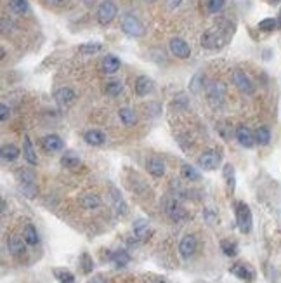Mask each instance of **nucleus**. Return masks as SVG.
I'll use <instances>...</instances> for the list:
<instances>
[{
    "mask_svg": "<svg viewBox=\"0 0 281 283\" xmlns=\"http://www.w3.org/2000/svg\"><path fill=\"white\" fill-rule=\"evenodd\" d=\"M224 5H226V0H208L207 2V7L212 14L220 13V11L224 9Z\"/></svg>",
    "mask_w": 281,
    "mask_h": 283,
    "instance_id": "obj_39",
    "label": "nucleus"
},
{
    "mask_svg": "<svg viewBox=\"0 0 281 283\" xmlns=\"http://www.w3.org/2000/svg\"><path fill=\"white\" fill-rule=\"evenodd\" d=\"M144 2H156V0H144Z\"/></svg>",
    "mask_w": 281,
    "mask_h": 283,
    "instance_id": "obj_46",
    "label": "nucleus"
},
{
    "mask_svg": "<svg viewBox=\"0 0 281 283\" xmlns=\"http://www.w3.org/2000/svg\"><path fill=\"white\" fill-rule=\"evenodd\" d=\"M196 245H198L196 238H194L193 235H186V236L181 240V243H179V252H181V255L184 259H189L191 255L196 252Z\"/></svg>",
    "mask_w": 281,
    "mask_h": 283,
    "instance_id": "obj_12",
    "label": "nucleus"
},
{
    "mask_svg": "<svg viewBox=\"0 0 281 283\" xmlns=\"http://www.w3.org/2000/svg\"><path fill=\"white\" fill-rule=\"evenodd\" d=\"M220 249H222V252L228 257H234L236 254H238V245H236L234 242H229V240H222L220 242Z\"/></svg>",
    "mask_w": 281,
    "mask_h": 283,
    "instance_id": "obj_34",
    "label": "nucleus"
},
{
    "mask_svg": "<svg viewBox=\"0 0 281 283\" xmlns=\"http://www.w3.org/2000/svg\"><path fill=\"white\" fill-rule=\"evenodd\" d=\"M122 30H124V33H127L128 37H134V38L142 37L146 31L144 25L136 16H132V14H125L122 17Z\"/></svg>",
    "mask_w": 281,
    "mask_h": 283,
    "instance_id": "obj_3",
    "label": "nucleus"
},
{
    "mask_svg": "<svg viewBox=\"0 0 281 283\" xmlns=\"http://www.w3.org/2000/svg\"><path fill=\"white\" fill-rule=\"evenodd\" d=\"M278 25H280V28H281V17H280V19H278Z\"/></svg>",
    "mask_w": 281,
    "mask_h": 283,
    "instance_id": "obj_45",
    "label": "nucleus"
},
{
    "mask_svg": "<svg viewBox=\"0 0 281 283\" xmlns=\"http://www.w3.org/2000/svg\"><path fill=\"white\" fill-rule=\"evenodd\" d=\"M23 157H25V160L30 165H37L38 163V157H37V153H35V148H33V144H31L30 136H25V139H23Z\"/></svg>",
    "mask_w": 281,
    "mask_h": 283,
    "instance_id": "obj_15",
    "label": "nucleus"
},
{
    "mask_svg": "<svg viewBox=\"0 0 281 283\" xmlns=\"http://www.w3.org/2000/svg\"><path fill=\"white\" fill-rule=\"evenodd\" d=\"M236 139H238V142L243 148H253V144H255V132H252L245 125H240L236 129Z\"/></svg>",
    "mask_w": 281,
    "mask_h": 283,
    "instance_id": "obj_11",
    "label": "nucleus"
},
{
    "mask_svg": "<svg viewBox=\"0 0 281 283\" xmlns=\"http://www.w3.org/2000/svg\"><path fill=\"white\" fill-rule=\"evenodd\" d=\"M26 240L25 238H21L19 235H13V236H9L7 240V247H9V252L13 255H23L26 250Z\"/></svg>",
    "mask_w": 281,
    "mask_h": 283,
    "instance_id": "obj_13",
    "label": "nucleus"
},
{
    "mask_svg": "<svg viewBox=\"0 0 281 283\" xmlns=\"http://www.w3.org/2000/svg\"><path fill=\"white\" fill-rule=\"evenodd\" d=\"M75 91L73 89H70V87H61V89H58V91L54 92V99L58 101L59 104H68V103H71V101L75 99Z\"/></svg>",
    "mask_w": 281,
    "mask_h": 283,
    "instance_id": "obj_20",
    "label": "nucleus"
},
{
    "mask_svg": "<svg viewBox=\"0 0 281 283\" xmlns=\"http://www.w3.org/2000/svg\"><path fill=\"white\" fill-rule=\"evenodd\" d=\"M181 175L186 181H198L200 179V172L196 171L193 165H187V163L181 167Z\"/></svg>",
    "mask_w": 281,
    "mask_h": 283,
    "instance_id": "obj_31",
    "label": "nucleus"
},
{
    "mask_svg": "<svg viewBox=\"0 0 281 283\" xmlns=\"http://www.w3.org/2000/svg\"><path fill=\"white\" fill-rule=\"evenodd\" d=\"M61 163H62V167H68V169H75V167L80 165V157L77 153H75V151H66V153L62 155Z\"/></svg>",
    "mask_w": 281,
    "mask_h": 283,
    "instance_id": "obj_25",
    "label": "nucleus"
},
{
    "mask_svg": "<svg viewBox=\"0 0 281 283\" xmlns=\"http://www.w3.org/2000/svg\"><path fill=\"white\" fill-rule=\"evenodd\" d=\"M9 9L14 14H25L28 11V2L26 0H9Z\"/></svg>",
    "mask_w": 281,
    "mask_h": 283,
    "instance_id": "obj_32",
    "label": "nucleus"
},
{
    "mask_svg": "<svg viewBox=\"0 0 281 283\" xmlns=\"http://www.w3.org/2000/svg\"><path fill=\"white\" fill-rule=\"evenodd\" d=\"M89 283H108V282L101 275H97V276H92V280Z\"/></svg>",
    "mask_w": 281,
    "mask_h": 283,
    "instance_id": "obj_43",
    "label": "nucleus"
},
{
    "mask_svg": "<svg viewBox=\"0 0 281 283\" xmlns=\"http://www.w3.org/2000/svg\"><path fill=\"white\" fill-rule=\"evenodd\" d=\"M202 46L205 47V49H219V47H222L224 44H226V38L222 37V31H220L219 28L215 30H208V31H205V33L202 35Z\"/></svg>",
    "mask_w": 281,
    "mask_h": 283,
    "instance_id": "obj_4",
    "label": "nucleus"
},
{
    "mask_svg": "<svg viewBox=\"0 0 281 283\" xmlns=\"http://www.w3.org/2000/svg\"><path fill=\"white\" fill-rule=\"evenodd\" d=\"M118 117H120V122L124 125H134L137 122L136 111L130 108H122L120 111H118Z\"/></svg>",
    "mask_w": 281,
    "mask_h": 283,
    "instance_id": "obj_27",
    "label": "nucleus"
},
{
    "mask_svg": "<svg viewBox=\"0 0 281 283\" xmlns=\"http://www.w3.org/2000/svg\"><path fill=\"white\" fill-rule=\"evenodd\" d=\"M80 263H82V271L85 273V275H89V273H92V267H94V263H92L91 255L85 252V254H82V259H80Z\"/></svg>",
    "mask_w": 281,
    "mask_h": 283,
    "instance_id": "obj_40",
    "label": "nucleus"
},
{
    "mask_svg": "<svg viewBox=\"0 0 281 283\" xmlns=\"http://www.w3.org/2000/svg\"><path fill=\"white\" fill-rule=\"evenodd\" d=\"M104 91H106V94H109V96H118V94H122V91H124V85H122V82H118V80H109V82L104 85Z\"/></svg>",
    "mask_w": 281,
    "mask_h": 283,
    "instance_id": "obj_33",
    "label": "nucleus"
},
{
    "mask_svg": "<svg viewBox=\"0 0 281 283\" xmlns=\"http://www.w3.org/2000/svg\"><path fill=\"white\" fill-rule=\"evenodd\" d=\"M23 238L26 240L28 245H37L38 243V233L35 229L33 224H26L25 229H23Z\"/></svg>",
    "mask_w": 281,
    "mask_h": 283,
    "instance_id": "obj_26",
    "label": "nucleus"
},
{
    "mask_svg": "<svg viewBox=\"0 0 281 283\" xmlns=\"http://www.w3.org/2000/svg\"><path fill=\"white\" fill-rule=\"evenodd\" d=\"M182 0H169V7L170 9H174V7H177L179 4H181Z\"/></svg>",
    "mask_w": 281,
    "mask_h": 283,
    "instance_id": "obj_44",
    "label": "nucleus"
},
{
    "mask_svg": "<svg viewBox=\"0 0 281 283\" xmlns=\"http://www.w3.org/2000/svg\"><path fill=\"white\" fill-rule=\"evenodd\" d=\"M42 148L46 151H52L54 153V151H61L64 148V142L56 134H49L46 138H42Z\"/></svg>",
    "mask_w": 281,
    "mask_h": 283,
    "instance_id": "obj_14",
    "label": "nucleus"
},
{
    "mask_svg": "<svg viewBox=\"0 0 281 283\" xmlns=\"http://www.w3.org/2000/svg\"><path fill=\"white\" fill-rule=\"evenodd\" d=\"M83 141L91 146H101L104 142V134L101 130H87L83 134Z\"/></svg>",
    "mask_w": 281,
    "mask_h": 283,
    "instance_id": "obj_23",
    "label": "nucleus"
},
{
    "mask_svg": "<svg viewBox=\"0 0 281 283\" xmlns=\"http://www.w3.org/2000/svg\"><path fill=\"white\" fill-rule=\"evenodd\" d=\"M233 82H234V85L238 87V91L240 92H243V94H253L252 80L248 79L243 71H240V70L233 71Z\"/></svg>",
    "mask_w": 281,
    "mask_h": 283,
    "instance_id": "obj_10",
    "label": "nucleus"
},
{
    "mask_svg": "<svg viewBox=\"0 0 281 283\" xmlns=\"http://www.w3.org/2000/svg\"><path fill=\"white\" fill-rule=\"evenodd\" d=\"M54 275L59 280V283H75V276L68 269H54Z\"/></svg>",
    "mask_w": 281,
    "mask_h": 283,
    "instance_id": "obj_38",
    "label": "nucleus"
},
{
    "mask_svg": "<svg viewBox=\"0 0 281 283\" xmlns=\"http://www.w3.org/2000/svg\"><path fill=\"white\" fill-rule=\"evenodd\" d=\"M220 163V155L214 150L205 151L203 155H200L198 158V165L202 167L203 171H215Z\"/></svg>",
    "mask_w": 281,
    "mask_h": 283,
    "instance_id": "obj_7",
    "label": "nucleus"
},
{
    "mask_svg": "<svg viewBox=\"0 0 281 283\" xmlns=\"http://www.w3.org/2000/svg\"><path fill=\"white\" fill-rule=\"evenodd\" d=\"M17 179L21 183V191L28 198H33L37 195V184H35V174L30 169H21L17 171Z\"/></svg>",
    "mask_w": 281,
    "mask_h": 283,
    "instance_id": "obj_2",
    "label": "nucleus"
},
{
    "mask_svg": "<svg viewBox=\"0 0 281 283\" xmlns=\"http://www.w3.org/2000/svg\"><path fill=\"white\" fill-rule=\"evenodd\" d=\"M68 0H46V4L52 5V7H62V5L66 4Z\"/></svg>",
    "mask_w": 281,
    "mask_h": 283,
    "instance_id": "obj_42",
    "label": "nucleus"
},
{
    "mask_svg": "<svg viewBox=\"0 0 281 283\" xmlns=\"http://www.w3.org/2000/svg\"><path fill=\"white\" fill-rule=\"evenodd\" d=\"M165 212L169 214V217L172 221H181V219H184L187 216L184 207L175 198H167L165 200Z\"/></svg>",
    "mask_w": 281,
    "mask_h": 283,
    "instance_id": "obj_9",
    "label": "nucleus"
},
{
    "mask_svg": "<svg viewBox=\"0 0 281 283\" xmlns=\"http://www.w3.org/2000/svg\"><path fill=\"white\" fill-rule=\"evenodd\" d=\"M231 273L234 276H238L240 280H245V282H252L253 280V271L243 263H236L234 266L231 267Z\"/></svg>",
    "mask_w": 281,
    "mask_h": 283,
    "instance_id": "obj_17",
    "label": "nucleus"
},
{
    "mask_svg": "<svg viewBox=\"0 0 281 283\" xmlns=\"http://www.w3.org/2000/svg\"><path fill=\"white\" fill-rule=\"evenodd\" d=\"M278 26H280L278 25V19H274V17H265V19H262L259 23V30L261 31H274Z\"/></svg>",
    "mask_w": 281,
    "mask_h": 283,
    "instance_id": "obj_36",
    "label": "nucleus"
},
{
    "mask_svg": "<svg viewBox=\"0 0 281 283\" xmlns=\"http://www.w3.org/2000/svg\"><path fill=\"white\" fill-rule=\"evenodd\" d=\"M9 115H11V110L5 103L0 104V120L2 122H7L9 120Z\"/></svg>",
    "mask_w": 281,
    "mask_h": 283,
    "instance_id": "obj_41",
    "label": "nucleus"
},
{
    "mask_svg": "<svg viewBox=\"0 0 281 283\" xmlns=\"http://www.w3.org/2000/svg\"><path fill=\"white\" fill-rule=\"evenodd\" d=\"M80 205H82L83 208H97L101 205V198L95 193H85V195H82V198H80Z\"/></svg>",
    "mask_w": 281,
    "mask_h": 283,
    "instance_id": "obj_24",
    "label": "nucleus"
},
{
    "mask_svg": "<svg viewBox=\"0 0 281 283\" xmlns=\"http://www.w3.org/2000/svg\"><path fill=\"white\" fill-rule=\"evenodd\" d=\"M134 235L137 240H146L149 235V222L146 219H137L134 222Z\"/></svg>",
    "mask_w": 281,
    "mask_h": 283,
    "instance_id": "obj_21",
    "label": "nucleus"
},
{
    "mask_svg": "<svg viewBox=\"0 0 281 283\" xmlns=\"http://www.w3.org/2000/svg\"><path fill=\"white\" fill-rule=\"evenodd\" d=\"M116 14H118V9H116V5L113 4L111 0H106L97 7V21L101 25H109L116 17Z\"/></svg>",
    "mask_w": 281,
    "mask_h": 283,
    "instance_id": "obj_6",
    "label": "nucleus"
},
{
    "mask_svg": "<svg viewBox=\"0 0 281 283\" xmlns=\"http://www.w3.org/2000/svg\"><path fill=\"white\" fill-rule=\"evenodd\" d=\"M269 141H271V130L267 129V127H259V129L255 130V142L257 144H269Z\"/></svg>",
    "mask_w": 281,
    "mask_h": 283,
    "instance_id": "obj_30",
    "label": "nucleus"
},
{
    "mask_svg": "<svg viewBox=\"0 0 281 283\" xmlns=\"http://www.w3.org/2000/svg\"><path fill=\"white\" fill-rule=\"evenodd\" d=\"M236 222H238V228H240L241 233L252 231V210L243 202L236 204Z\"/></svg>",
    "mask_w": 281,
    "mask_h": 283,
    "instance_id": "obj_1",
    "label": "nucleus"
},
{
    "mask_svg": "<svg viewBox=\"0 0 281 283\" xmlns=\"http://www.w3.org/2000/svg\"><path fill=\"white\" fill-rule=\"evenodd\" d=\"M153 87H155V83L149 77L142 75L136 80V92L139 94V96H146V94H149V92L153 91Z\"/></svg>",
    "mask_w": 281,
    "mask_h": 283,
    "instance_id": "obj_18",
    "label": "nucleus"
},
{
    "mask_svg": "<svg viewBox=\"0 0 281 283\" xmlns=\"http://www.w3.org/2000/svg\"><path fill=\"white\" fill-rule=\"evenodd\" d=\"M207 97L215 108L220 106L226 97V85L222 82H210L207 85Z\"/></svg>",
    "mask_w": 281,
    "mask_h": 283,
    "instance_id": "obj_5",
    "label": "nucleus"
},
{
    "mask_svg": "<svg viewBox=\"0 0 281 283\" xmlns=\"http://www.w3.org/2000/svg\"><path fill=\"white\" fill-rule=\"evenodd\" d=\"M146 167H148L149 174L155 175V177H161V175L165 174V162H163L161 158H158V157L149 158L148 163H146Z\"/></svg>",
    "mask_w": 281,
    "mask_h": 283,
    "instance_id": "obj_16",
    "label": "nucleus"
},
{
    "mask_svg": "<svg viewBox=\"0 0 281 283\" xmlns=\"http://www.w3.org/2000/svg\"><path fill=\"white\" fill-rule=\"evenodd\" d=\"M224 179H226V186H228V191H234V167L231 163H226L224 165Z\"/></svg>",
    "mask_w": 281,
    "mask_h": 283,
    "instance_id": "obj_28",
    "label": "nucleus"
},
{
    "mask_svg": "<svg viewBox=\"0 0 281 283\" xmlns=\"http://www.w3.org/2000/svg\"><path fill=\"white\" fill-rule=\"evenodd\" d=\"M169 47H170V52L179 59H187L191 56V47L187 46V42L182 40V38H179V37L172 38Z\"/></svg>",
    "mask_w": 281,
    "mask_h": 283,
    "instance_id": "obj_8",
    "label": "nucleus"
},
{
    "mask_svg": "<svg viewBox=\"0 0 281 283\" xmlns=\"http://www.w3.org/2000/svg\"><path fill=\"white\" fill-rule=\"evenodd\" d=\"M111 196H113V202H115V207H116V212H122V214H127V205H125L124 198L118 195L115 188L111 189Z\"/></svg>",
    "mask_w": 281,
    "mask_h": 283,
    "instance_id": "obj_37",
    "label": "nucleus"
},
{
    "mask_svg": "<svg viewBox=\"0 0 281 283\" xmlns=\"http://www.w3.org/2000/svg\"><path fill=\"white\" fill-rule=\"evenodd\" d=\"M120 59L116 58V56L113 54H108L106 58L103 59V71L104 73H108V75H113V73H116V71L120 70Z\"/></svg>",
    "mask_w": 281,
    "mask_h": 283,
    "instance_id": "obj_19",
    "label": "nucleus"
},
{
    "mask_svg": "<svg viewBox=\"0 0 281 283\" xmlns=\"http://www.w3.org/2000/svg\"><path fill=\"white\" fill-rule=\"evenodd\" d=\"M111 261L116 264V266L124 267L130 263V255H128L127 250H116V252H113L111 254Z\"/></svg>",
    "mask_w": 281,
    "mask_h": 283,
    "instance_id": "obj_29",
    "label": "nucleus"
},
{
    "mask_svg": "<svg viewBox=\"0 0 281 283\" xmlns=\"http://www.w3.org/2000/svg\"><path fill=\"white\" fill-rule=\"evenodd\" d=\"M0 157H2L4 162H14L19 157V148L14 144H4L2 151H0Z\"/></svg>",
    "mask_w": 281,
    "mask_h": 283,
    "instance_id": "obj_22",
    "label": "nucleus"
},
{
    "mask_svg": "<svg viewBox=\"0 0 281 283\" xmlns=\"http://www.w3.org/2000/svg\"><path fill=\"white\" fill-rule=\"evenodd\" d=\"M103 49V46H101L99 42H91V44H82V46L78 47V50L82 52V54H95V52H99V50Z\"/></svg>",
    "mask_w": 281,
    "mask_h": 283,
    "instance_id": "obj_35",
    "label": "nucleus"
}]
</instances>
